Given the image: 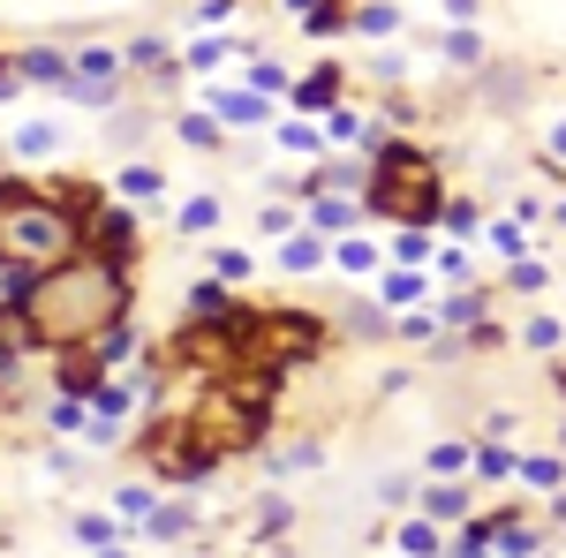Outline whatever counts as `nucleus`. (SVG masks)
Segmentation results:
<instances>
[{"instance_id":"nucleus-6","label":"nucleus","mask_w":566,"mask_h":558,"mask_svg":"<svg viewBox=\"0 0 566 558\" xmlns=\"http://www.w3.org/2000/svg\"><path fill=\"white\" fill-rule=\"evenodd\" d=\"M317 257H325V242H317V234H295V242H287V264H295V272L317 264Z\"/></svg>"},{"instance_id":"nucleus-1","label":"nucleus","mask_w":566,"mask_h":558,"mask_svg":"<svg viewBox=\"0 0 566 558\" xmlns=\"http://www.w3.org/2000/svg\"><path fill=\"white\" fill-rule=\"evenodd\" d=\"M15 287V309L31 317V333L45 347H91L114 333V317L129 309V272L106 264L98 250L91 257H61L31 272V280H8Z\"/></svg>"},{"instance_id":"nucleus-5","label":"nucleus","mask_w":566,"mask_h":558,"mask_svg":"<svg viewBox=\"0 0 566 558\" xmlns=\"http://www.w3.org/2000/svg\"><path fill=\"white\" fill-rule=\"evenodd\" d=\"M76 69H84V76H76V91H84V98H106V91H114V53H84Z\"/></svg>"},{"instance_id":"nucleus-3","label":"nucleus","mask_w":566,"mask_h":558,"mask_svg":"<svg viewBox=\"0 0 566 558\" xmlns=\"http://www.w3.org/2000/svg\"><path fill=\"white\" fill-rule=\"evenodd\" d=\"M370 204L400 227H423L438 212V167L423 151H408V144H392L386 159H378V181H370Z\"/></svg>"},{"instance_id":"nucleus-4","label":"nucleus","mask_w":566,"mask_h":558,"mask_svg":"<svg viewBox=\"0 0 566 558\" xmlns=\"http://www.w3.org/2000/svg\"><path fill=\"white\" fill-rule=\"evenodd\" d=\"M98 257L122 264V272L136 264V227H129V219H98Z\"/></svg>"},{"instance_id":"nucleus-2","label":"nucleus","mask_w":566,"mask_h":558,"mask_svg":"<svg viewBox=\"0 0 566 558\" xmlns=\"http://www.w3.org/2000/svg\"><path fill=\"white\" fill-rule=\"evenodd\" d=\"M61 257H76V219L23 181H0V264L23 280V272H45Z\"/></svg>"}]
</instances>
